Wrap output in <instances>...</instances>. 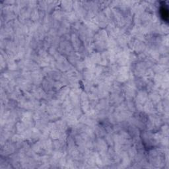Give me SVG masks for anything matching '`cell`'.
I'll list each match as a JSON object with an SVG mask.
<instances>
[{"label": "cell", "instance_id": "cell-1", "mask_svg": "<svg viewBox=\"0 0 169 169\" xmlns=\"http://www.w3.org/2000/svg\"><path fill=\"white\" fill-rule=\"evenodd\" d=\"M160 11H161V17H162L163 19L164 20V21L167 22L168 20V12L167 7L166 6V5L164 4L161 7Z\"/></svg>", "mask_w": 169, "mask_h": 169}]
</instances>
